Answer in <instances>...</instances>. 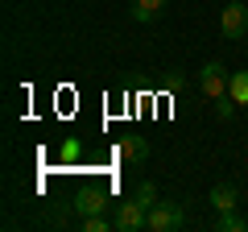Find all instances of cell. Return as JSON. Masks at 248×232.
Instances as JSON below:
<instances>
[{
	"mask_svg": "<svg viewBox=\"0 0 248 232\" xmlns=\"http://www.w3.org/2000/svg\"><path fill=\"white\" fill-rule=\"evenodd\" d=\"M145 228L149 232H182L186 228V207L174 203V199H157L145 215Z\"/></svg>",
	"mask_w": 248,
	"mask_h": 232,
	"instance_id": "6da1fadb",
	"label": "cell"
},
{
	"mask_svg": "<svg viewBox=\"0 0 248 232\" xmlns=\"http://www.w3.org/2000/svg\"><path fill=\"white\" fill-rule=\"evenodd\" d=\"M219 33L228 37V42L248 37V4H240V0L223 4V13H219Z\"/></svg>",
	"mask_w": 248,
	"mask_h": 232,
	"instance_id": "7a4b0ae2",
	"label": "cell"
},
{
	"mask_svg": "<svg viewBox=\"0 0 248 232\" xmlns=\"http://www.w3.org/2000/svg\"><path fill=\"white\" fill-rule=\"evenodd\" d=\"M228 83H232V75H223V63H203V71H199V87H203V96L207 99H223L228 96Z\"/></svg>",
	"mask_w": 248,
	"mask_h": 232,
	"instance_id": "3957f363",
	"label": "cell"
},
{
	"mask_svg": "<svg viewBox=\"0 0 248 232\" xmlns=\"http://www.w3.org/2000/svg\"><path fill=\"white\" fill-rule=\"evenodd\" d=\"M145 215H149V207H141L137 199H124V203H116L112 224H116V232H137V228H145Z\"/></svg>",
	"mask_w": 248,
	"mask_h": 232,
	"instance_id": "277c9868",
	"label": "cell"
},
{
	"mask_svg": "<svg viewBox=\"0 0 248 232\" xmlns=\"http://www.w3.org/2000/svg\"><path fill=\"white\" fill-rule=\"evenodd\" d=\"M108 207V195L99 187H83L79 195H75V212L79 215H95V212H104Z\"/></svg>",
	"mask_w": 248,
	"mask_h": 232,
	"instance_id": "5b68a950",
	"label": "cell"
},
{
	"mask_svg": "<svg viewBox=\"0 0 248 232\" xmlns=\"http://www.w3.org/2000/svg\"><path fill=\"white\" fill-rule=\"evenodd\" d=\"M116 153H120L124 162H145L149 158V141H145V137H120Z\"/></svg>",
	"mask_w": 248,
	"mask_h": 232,
	"instance_id": "8992f818",
	"label": "cell"
},
{
	"mask_svg": "<svg viewBox=\"0 0 248 232\" xmlns=\"http://www.w3.org/2000/svg\"><path fill=\"white\" fill-rule=\"evenodd\" d=\"M211 207L215 212H236V182H215L211 187Z\"/></svg>",
	"mask_w": 248,
	"mask_h": 232,
	"instance_id": "52a82bcc",
	"label": "cell"
},
{
	"mask_svg": "<svg viewBox=\"0 0 248 232\" xmlns=\"http://www.w3.org/2000/svg\"><path fill=\"white\" fill-rule=\"evenodd\" d=\"M161 13H166V0H133V21H141V25L157 21Z\"/></svg>",
	"mask_w": 248,
	"mask_h": 232,
	"instance_id": "ba28073f",
	"label": "cell"
},
{
	"mask_svg": "<svg viewBox=\"0 0 248 232\" xmlns=\"http://www.w3.org/2000/svg\"><path fill=\"white\" fill-rule=\"evenodd\" d=\"M228 96L236 104H248V71H232V83H228Z\"/></svg>",
	"mask_w": 248,
	"mask_h": 232,
	"instance_id": "9c48e42d",
	"label": "cell"
},
{
	"mask_svg": "<svg viewBox=\"0 0 248 232\" xmlns=\"http://www.w3.org/2000/svg\"><path fill=\"white\" fill-rule=\"evenodd\" d=\"M215 232H248V220H240L236 212H219V220H215Z\"/></svg>",
	"mask_w": 248,
	"mask_h": 232,
	"instance_id": "30bf717a",
	"label": "cell"
},
{
	"mask_svg": "<svg viewBox=\"0 0 248 232\" xmlns=\"http://www.w3.org/2000/svg\"><path fill=\"white\" fill-rule=\"evenodd\" d=\"M108 228H116V224H112V220H104V212L83 215V232H108Z\"/></svg>",
	"mask_w": 248,
	"mask_h": 232,
	"instance_id": "8fae6325",
	"label": "cell"
},
{
	"mask_svg": "<svg viewBox=\"0 0 248 232\" xmlns=\"http://www.w3.org/2000/svg\"><path fill=\"white\" fill-rule=\"evenodd\" d=\"M133 199H137V203H141V207H153V203H157V187H153V182H141Z\"/></svg>",
	"mask_w": 248,
	"mask_h": 232,
	"instance_id": "7c38bea8",
	"label": "cell"
},
{
	"mask_svg": "<svg viewBox=\"0 0 248 232\" xmlns=\"http://www.w3.org/2000/svg\"><path fill=\"white\" fill-rule=\"evenodd\" d=\"M79 153H83V145H79V141H75V137H71V141H62L58 158H62V162H79Z\"/></svg>",
	"mask_w": 248,
	"mask_h": 232,
	"instance_id": "4fadbf2b",
	"label": "cell"
},
{
	"mask_svg": "<svg viewBox=\"0 0 248 232\" xmlns=\"http://www.w3.org/2000/svg\"><path fill=\"white\" fill-rule=\"evenodd\" d=\"M232 112H236V99H232V96L215 99V116H219V120H232Z\"/></svg>",
	"mask_w": 248,
	"mask_h": 232,
	"instance_id": "5bb4252c",
	"label": "cell"
}]
</instances>
